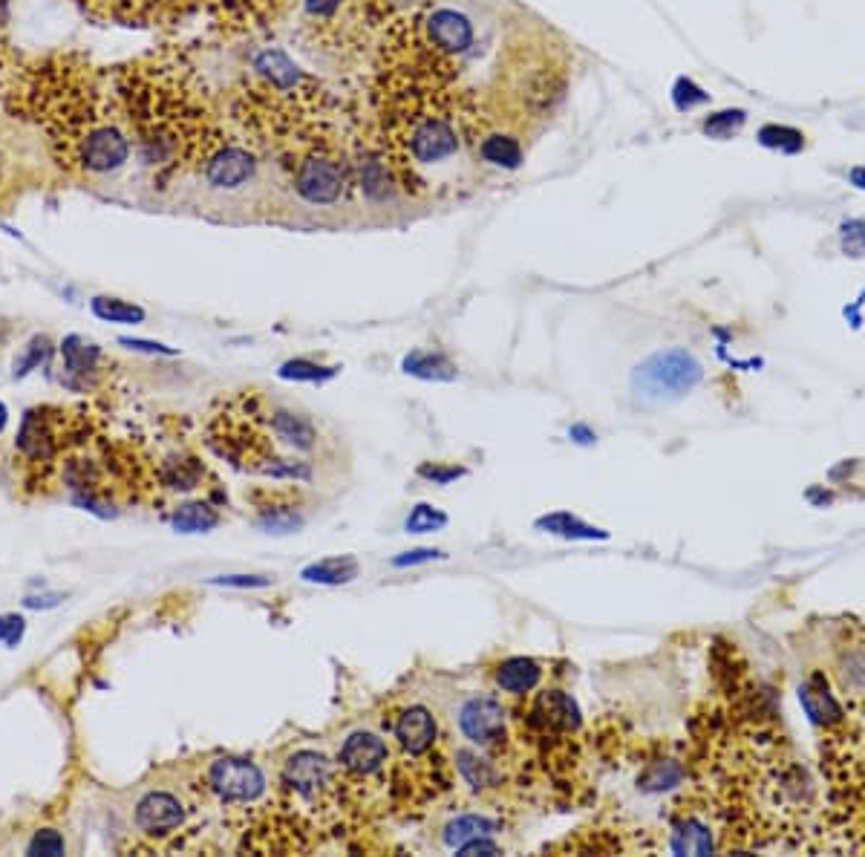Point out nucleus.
Here are the masks:
<instances>
[{
  "label": "nucleus",
  "mask_w": 865,
  "mask_h": 857,
  "mask_svg": "<svg viewBox=\"0 0 865 857\" xmlns=\"http://www.w3.org/2000/svg\"><path fill=\"white\" fill-rule=\"evenodd\" d=\"M3 107L44 136L52 162L81 182L110 179L133 162L113 78L81 52L12 61L0 78Z\"/></svg>",
  "instance_id": "1"
},
{
  "label": "nucleus",
  "mask_w": 865,
  "mask_h": 857,
  "mask_svg": "<svg viewBox=\"0 0 865 857\" xmlns=\"http://www.w3.org/2000/svg\"><path fill=\"white\" fill-rule=\"evenodd\" d=\"M110 78L133 139V162L153 185L168 188L199 174L225 142L228 122L185 52L142 55L116 67Z\"/></svg>",
  "instance_id": "2"
},
{
  "label": "nucleus",
  "mask_w": 865,
  "mask_h": 857,
  "mask_svg": "<svg viewBox=\"0 0 865 857\" xmlns=\"http://www.w3.org/2000/svg\"><path fill=\"white\" fill-rule=\"evenodd\" d=\"M701 379V364L684 350H667V353L652 355L643 361L635 373V390L649 399H664V396H681L695 381Z\"/></svg>",
  "instance_id": "3"
},
{
  "label": "nucleus",
  "mask_w": 865,
  "mask_h": 857,
  "mask_svg": "<svg viewBox=\"0 0 865 857\" xmlns=\"http://www.w3.org/2000/svg\"><path fill=\"white\" fill-rule=\"evenodd\" d=\"M96 18L127 26H162L188 18L208 0H78Z\"/></svg>",
  "instance_id": "4"
},
{
  "label": "nucleus",
  "mask_w": 865,
  "mask_h": 857,
  "mask_svg": "<svg viewBox=\"0 0 865 857\" xmlns=\"http://www.w3.org/2000/svg\"><path fill=\"white\" fill-rule=\"evenodd\" d=\"M295 0H214L211 18L225 35L254 32L263 26L277 24Z\"/></svg>",
  "instance_id": "5"
},
{
  "label": "nucleus",
  "mask_w": 865,
  "mask_h": 857,
  "mask_svg": "<svg viewBox=\"0 0 865 857\" xmlns=\"http://www.w3.org/2000/svg\"><path fill=\"white\" fill-rule=\"evenodd\" d=\"M416 26H419L421 38L436 52L447 55V58L465 55L473 47V41H476V29L470 24L468 15H462L456 9H447V6L424 12L416 21Z\"/></svg>",
  "instance_id": "6"
},
{
  "label": "nucleus",
  "mask_w": 865,
  "mask_h": 857,
  "mask_svg": "<svg viewBox=\"0 0 865 857\" xmlns=\"http://www.w3.org/2000/svg\"><path fill=\"white\" fill-rule=\"evenodd\" d=\"M208 782L223 800L234 803H246L263 794V774L254 762L246 759H217L208 768Z\"/></svg>",
  "instance_id": "7"
},
{
  "label": "nucleus",
  "mask_w": 865,
  "mask_h": 857,
  "mask_svg": "<svg viewBox=\"0 0 865 857\" xmlns=\"http://www.w3.org/2000/svg\"><path fill=\"white\" fill-rule=\"evenodd\" d=\"M459 728L476 745H496L505 739V710L491 696H476L459 710Z\"/></svg>",
  "instance_id": "8"
},
{
  "label": "nucleus",
  "mask_w": 865,
  "mask_h": 857,
  "mask_svg": "<svg viewBox=\"0 0 865 857\" xmlns=\"http://www.w3.org/2000/svg\"><path fill=\"white\" fill-rule=\"evenodd\" d=\"M286 782L295 788L300 797L306 800H318L326 794L329 782H332V768L321 754L303 751L286 762Z\"/></svg>",
  "instance_id": "9"
},
{
  "label": "nucleus",
  "mask_w": 865,
  "mask_h": 857,
  "mask_svg": "<svg viewBox=\"0 0 865 857\" xmlns=\"http://www.w3.org/2000/svg\"><path fill=\"white\" fill-rule=\"evenodd\" d=\"M387 745L375 733H352L341 748V765L355 777H372L387 765Z\"/></svg>",
  "instance_id": "10"
},
{
  "label": "nucleus",
  "mask_w": 865,
  "mask_h": 857,
  "mask_svg": "<svg viewBox=\"0 0 865 857\" xmlns=\"http://www.w3.org/2000/svg\"><path fill=\"white\" fill-rule=\"evenodd\" d=\"M182 820H185V811L179 806V800L165 791H153L136 806V826L148 834L173 832Z\"/></svg>",
  "instance_id": "11"
},
{
  "label": "nucleus",
  "mask_w": 865,
  "mask_h": 857,
  "mask_svg": "<svg viewBox=\"0 0 865 857\" xmlns=\"http://www.w3.org/2000/svg\"><path fill=\"white\" fill-rule=\"evenodd\" d=\"M436 719L430 716V710L424 707H410L401 713L396 725V736L401 742V748L413 757H421L427 754L433 745H436Z\"/></svg>",
  "instance_id": "12"
},
{
  "label": "nucleus",
  "mask_w": 865,
  "mask_h": 857,
  "mask_svg": "<svg viewBox=\"0 0 865 857\" xmlns=\"http://www.w3.org/2000/svg\"><path fill=\"white\" fill-rule=\"evenodd\" d=\"M534 722L543 728V731L551 733H569L580 725V710L574 705V699L560 693V690H551V693H543L534 705Z\"/></svg>",
  "instance_id": "13"
},
{
  "label": "nucleus",
  "mask_w": 865,
  "mask_h": 857,
  "mask_svg": "<svg viewBox=\"0 0 865 857\" xmlns=\"http://www.w3.org/2000/svg\"><path fill=\"white\" fill-rule=\"evenodd\" d=\"M540 676H543V670H540L537 661H531V658H508V661L499 667L496 681H499V687L508 690V693H528V690L537 687Z\"/></svg>",
  "instance_id": "14"
},
{
  "label": "nucleus",
  "mask_w": 865,
  "mask_h": 857,
  "mask_svg": "<svg viewBox=\"0 0 865 857\" xmlns=\"http://www.w3.org/2000/svg\"><path fill=\"white\" fill-rule=\"evenodd\" d=\"M300 578L309 580V583H323V586H341V583L358 578V560L355 557H329V560L306 566Z\"/></svg>",
  "instance_id": "15"
},
{
  "label": "nucleus",
  "mask_w": 865,
  "mask_h": 857,
  "mask_svg": "<svg viewBox=\"0 0 865 857\" xmlns=\"http://www.w3.org/2000/svg\"><path fill=\"white\" fill-rule=\"evenodd\" d=\"M52 433L47 428V419L41 410H29L24 416V425H21V436H18V448L24 451L26 456L32 459H41V456L52 454Z\"/></svg>",
  "instance_id": "16"
},
{
  "label": "nucleus",
  "mask_w": 865,
  "mask_h": 857,
  "mask_svg": "<svg viewBox=\"0 0 865 857\" xmlns=\"http://www.w3.org/2000/svg\"><path fill=\"white\" fill-rule=\"evenodd\" d=\"M672 852L675 855H710L713 852V834L698 820H687L672 832Z\"/></svg>",
  "instance_id": "17"
},
{
  "label": "nucleus",
  "mask_w": 865,
  "mask_h": 857,
  "mask_svg": "<svg viewBox=\"0 0 865 857\" xmlns=\"http://www.w3.org/2000/svg\"><path fill=\"white\" fill-rule=\"evenodd\" d=\"M61 355H64V364L73 376H90L96 370V361L101 358V350L96 344L84 341L81 335H70L64 344H61Z\"/></svg>",
  "instance_id": "18"
},
{
  "label": "nucleus",
  "mask_w": 865,
  "mask_h": 857,
  "mask_svg": "<svg viewBox=\"0 0 865 857\" xmlns=\"http://www.w3.org/2000/svg\"><path fill=\"white\" fill-rule=\"evenodd\" d=\"M537 529L551 531V534H557V537H569V540H594V537H597V540H606V531L594 529V526L577 520V517H571L566 511L540 517V520H537Z\"/></svg>",
  "instance_id": "19"
},
{
  "label": "nucleus",
  "mask_w": 865,
  "mask_h": 857,
  "mask_svg": "<svg viewBox=\"0 0 865 857\" xmlns=\"http://www.w3.org/2000/svg\"><path fill=\"white\" fill-rule=\"evenodd\" d=\"M214 526H220V514L208 503H188L173 514V529L182 534H199Z\"/></svg>",
  "instance_id": "20"
},
{
  "label": "nucleus",
  "mask_w": 865,
  "mask_h": 857,
  "mask_svg": "<svg viewBox=\"0 0 865 857\" xmlns=\"http://www.w3.org/2000/svg\"><path fill=\"white\" fill-rule=\"evenodd\" d=\"M404 370H407L410 376H419V379H436V381L456 379V367L447 361L445 355L413 353L410 358H404Z\"/></svg>",
  "instance_id": "21"
},
{
  "label": "nucleus",
  "mask_w": 865,
  "mask_h": 857,
  "mask_svg": "<svg viewBox=\"0 0 865 857\" xmlns=\"http://www.w3.org/2000/svg\"><path fill=\"white\" fill-rule=\"evenodd\" d=\"M93 312H96V318L107 321V324H142L145 321V309L119 301V298H96Z\"/></svg>",
  "instance_id": "22"
},
{
  "label": "nucleus",
  "mask_w": 865,
  "mask_h": 857,
  "mask_svg": "<svg viewBox=\"0 0 865 857\" xmlns=\"http://www.w3.org/2000/svg\"><path fill=\"white\" fill-rule=\"evenodd\" d=\"M491 832H494V823L485 820V817H459V820H453V823L447 826L445 840L447 846H456V849H459L462 843H468L473 837H488Z\"/></svg>",
  "instance_id": "23"
},
{
  "label": "nucleus",
  "mask_w": 865,
  "mask_h": 857,
  "mask_svg": "<svg viewBox=\"0 0 865 857\" xmlns=\"http://www.w3.org/2000/svg\"><path fill=\"white\" fill-rule=\"evenodd\" d=\"M759 142L767 148H779V151L796 153L805 148V136L799 130L785 125H765L759 130Z\"/></svg>",
  "instance_id": "24"
},
{
  "label": "nucleus",
  "mask_w": 865,
  "mask_h": 857,
  "mask_svg": "<svg viewBox=\"0 0 865 857\" xmlns=\"http://www.w3.org/2000/svg\"><path fill=\"white\" fill-rule=\"evenodd\" d=\"M684 777V771L675 765V762H652L646 771L641 774V788L646 791H664V788H672L675 782Z\"/></svg>",
  "instance_id": "25"
},
{
  "label": "nucleus",
  "mask_w": 865,
  "mask_h": 857,
  "mask_svg": "<svg viewBox=\"0 0 865 857\" xmlns=\"http://www.w3.org/2000/svg\"><path fill=\"white\" fill-rule=\"evenodd\" d=\"M442 526H447V517L439 508H433V505L427 503L416 505V508L410 511L407 523H404V529L410 531V534H427V531H436L442 529Z\"/></svg>",
  "instance_id": "26"
},
{
  "label": "nucleus",
  "mask_w": 865,
  "mask_h": 857,
  "mask_svg": "<svg viewBox=\"0 0 865 857\" xmlns=\"http://www.w3.org/2000/svg\"><path fill=\"white\" fill-rule=\"evenodd\" d=\"M744 122H747V113H744V110H724V113L710 116V119L701 125V130H704L707 136H713V139H727V136L739 133Z\"/></svg>",
  "instance_id": "27"
},
{
  "label": "nucleus",
  "mask_w": 865,
  "mask_h": 857,
  "mask_svg": "<svg viewBox=\"0 0 865 857\" xmlns=\"http://www.w3.org/2000/svg\"><path fill=\"white\" fill-rule=\"evenodd\" d=\"M280 376L295 381H321L335 376V370H326V367H318V364H312V361H300V358H297V361H286V364L280 367Z\"/></svg>",
  "instance_id": "28"
},
{
  "label": "nucleus",
  "mask_w": 865,
  "mask_h": 857,
  "mask_svg": "<svg viewBox=\"0 0 865 857\" xmlns=\"http://www.w3.org/2000/svg\"><path fill=\"white\" fill-rule=\"evenodd\" d=\"M47 358H50V341H47V338H32L29 347H26V353L15 361V376L21 379L29 370H35L38 364H44Z\"/></svg>",
  "instance_id": "29"
},
{
  "label": "nucleus",
  "mask_w": 865,
  "mask_h": 857,
  "mask_svg": "<svg viewBox=\"0 0 865 857\" xmlns=\"http://www.w3.org/2000/svg\"><path fill=\"white\" fill-rule=\"evenodd\" d=\"M341 6H344V0H306V3H303L306 24H332L335 15L341 12Z\"/></svg>",
  "instance_id": "30"
},
{
  "label": "nucleus",
  "mask_w": 865,
  "mask_h": 857,
  "mask_svg": "<svg viewBox=\"0 0 865 857\" xmlns=\"http://www.w3.org/2000/svg\"><path fill=\"white\" fill-rule=\"evenodd\" d=\"M29 855H44V857H58L64 855V837L58 832H52V829H41V832L35 834L32 840H29V849H26Z\"/></svg>",
  "instance_id": "31"
},
{
  "label": "nucleus",
  "mask_w": 865,
  "mask_h": 857,
  "mask_svg": "<svg viewBox=\"0 0 865 857\" xmlns=\"http://www.w3.org/2000/svg\"><path fill=\"white\" fill-rule=\"evenodd\" d=\"M459 768H462V774L468 777L470 785H476V788H485V785H491L494 782V771H491V765L488 762H482V759L470 757V754H459Z\"/></svg>",
  "instance_id": "32"
},
{
  "label": "nucleus",
  "mask_w": 865,
  "mask_h": 857,
  "mask_svg": "<svg viewBox=\"0 0 865 857\" xmlns=\"http://www.w3.org/2000/svg\"><path fill=\"white\" fill-rule=\"evenodd\" d=\"M842 249L851 257H865V220H851L842 226Z\"/></svg>",
  "instance_id": "33"
},
{
  "label": "nucleus",
  "mask_w": 865,
  "mask_h": 857,
  "mask_svg": "<svg viewBox=\"0 0 865 857\" xmlns=\"http://www.w3.org/2000/svg\"><path fill=\"white\" fill-rule=\"evenodd\" d=\"M214 586H231V589H263L272 586V578L263 575H223V578L211 580Z\"/></svg>",
  "instance_id": "34"
},
{
  "label": "nucleus",
  "mask_w": 865,
  "mask_h": 857,
  "mask_svg": "<svg viewBox=\"0 0 865 857\" xmlns=\"http://www.w3.org/2000/svg\"><path fill=\"white\" fill-rule=\"evenodd\" d=\"M24 635V618L21 615H3L0 618V641L6 647H15Z\"/></svg>",
  "instance_id": "35"
},
{
  "label": "nucleus",
  "mask_w": 865,
  "mask_h": 857,
  "mask_svg": "<svg viewBox=\"0 0 865 857\" xmlns=\"http://www.w3.org/2000/svg\"><path fill=\"white\" fill-rule=\"evenodd\" d=\"M6 29H9V0H0V78L9 70V44H6Z\"/></svg>",
  "instance_id": "36"
},
{
  "label": "nucleus",
  "mask_w": 865,
  "mask_h": 857,
  "mask_svg": "<svg viewBox=\"0 0 865 857\" xmlns=\"http://www.w3.org/2000/svg\"><path fill=\"white\" fill-rule=\"evenodd\" d=\"M456 852H459V855H465V857H470V855H502V852H499V846H496V843H491L488 837H473V840H468V843H462Z\"/></svg>",
  "instance_id": "37"
},
{
  "label": "nucleus",
  "mask_w": 865,
  "mask_h": 857,
  "mask_svg": "<svg viewBox=\"0 0 865 857\" xmlns=\"http://www.w3.org/2000/svg\"><path fill=\"white\" fill-rule=\"evenodd\" d=\"M442 552L436 549H416V552H404L393 560V566H416V563H427V560H442Z\"/></svg>",
  "instance_id": "38"
},
{
  "label": "nucleus",
  "mask_w": 865,
  "mask_h": 857,
  "mask_svg": "<svg viewBox=\"0 0 865 857\" xmlns=\"http://www.w3.org/2000/svg\"><path fill=\"white\" fill-rule=\"evenodd\" d=\"M12 156L3 151V145H0V200L9 194V188H12Z\"/></svg>",
  "instance_id": "39"
},
{
  "label": "nucleus",
  "mask_w": 865,
  "mask_h": 857,
  "mask_svg": "<svg viewBox=\"0 0 865 857\" xmlns=\"http://www.w3.org/2000/svg\"><path fill=\"white\" fill-rule=\"evenodd\" d=\"M124 347L130 350H142V353H162V355H176V350L165 347V344H153V341H136V338H122Z\"/></svg>",
  "instance_id": "40"
},
{
  "label": "nucleus",
  "mask_w": 865,
  "mask_h": 857,
  "mask_svg": "<svg viewBox=\"0 0 865 857\" xmlns=\"http://www.w3.org/2000/svg\"><path fill=\"white\" fill-rule=\"evenodd\" d=\"M462 474H465L462 468H447V471L436 468V465H433V468H421V477H430V479H436V482H447V479L462 477Z\"/></svg>",
  "instance_id": "41"
},
{
  "label": "nucleus",
  "mask_w": 865,
  "mask_h": 857,
  "mask_svg": "<svg viewBox=\"0 0 865 857\" xmlns=\"http://www.w3.org/2000/svg\"><path fill=\"white\" fill-rule=\"evenodd\" d=\"M61 601H64L61 595H44V598H41V595H29L24 604L29 606V609H52V606H58Z\"/></svg>",
  "instance_id": "42"
},
{
  "label": "nucleus",
  "mask_w": 865,
  "mask_h": 857,
  "mask_svg": "<svg viewBox=\"0 0 865 857\" xmlns=\"http://www.w3.org/2000/svg\"><path fill=\"white\" fill-rule=\"evenodd\" d=\"M848 179H851V185H854V188H863L865 191V165H860V168H851Z\"/></svg>",
  "instance_id": "43"
},
{
  "label": "nucleus",
  "mask_w": 865,
  "mask_h": 857,
  "mask_svg": "<svg viewBox=\"0 0 865 857\" xmlns=\"http://www.w3.org/2000/svg\"><path fill=\"white\" fill-rule=\"evenodd\" d=\"M6 422H9V413H6V404L0 402V430L6 428Z\"/></svg>",
  "instance_id": "44"
}]
</instances>
